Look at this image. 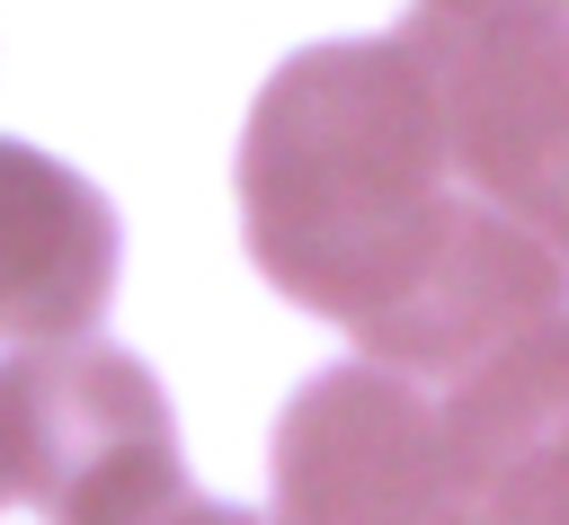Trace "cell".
<instances>
[{
    "mask_svg": "<svg viewBox=\"0 0 569 525\" xmlns=\"http://www.w3.org/2000/svg\"><path fill=\"white\" fill-rule=\"evenodd\" d=\"M0 507H18V489H9V392H0Z\"/></svg>",
    "mask_w": 569,
    "mask_h": 525,
    "instance_id": "8",
    "label": "cell"
},
{
    "mask_svg": "<svg viewBox=\"0 0 569 525\" xmlns=\"http://www.w3.org/2000/svg\"><path fill=\"white\" fill-rule=\"evenodd\" d=\"M151 525H267V516H249V507H222V498H196V489H178Z\"/></svg>",
    "mask_w": 569,
    "mask_h": 525,
    "instance_id": "7",
    "label": "cell"
},
{
    "mask_svg": "<svg viewBox=\"0 0 569 525\" xmlns=\"http://www.w3.org/2000/svg\"><path fill=\"white\" fill-rule=\"evenodd\" d=\"M267 525H462L436 392L391 365H329L276 418Z\"/></svg>",
    "mask_w": 569,
    "mask_h": 525,
    "instance_id": "4",
    "label": "cell"
},
{
    "mask_svg": "<svg viewBox=\"0 0 569 525\" xmlns=\"http://www.w3.org/2000/svg\"><path fill=\"white\" fill-rule=\"evenodd\" d=\"M400 36L436 80L453 178L569 258V9H409Z\"/></svg>",
    "mask_w": 569,
    "mask_h": 525,
    "instance_id": "2",
    "label": "cell"
},
{
    "mask_svg": "<svg viewBox=\"0 0 569 525\" xmlns=\"http://www.w3.org/2000/svg\"><path fill=\"white\" fill-rule=\"evenodd\" d=\"M560 9H569V0H560Z\"/></svg>",
    "mask_w": 569,
    "mask_h": 525,
    "instance_id": "9",
    "label": "cell"
},
{
    "mask_svg": "<svg viewBox=\"0 0 569 525\" xmlns=\"http://www.w3.org/2000/svg\"><path fill=\"white\" fill-rule=\"evenodd\" d=\"M462 525H569V409L453 454Z\"/></svg>",
    "mask_w": 569,
    "mask_h": 525,
    "instance_id": "6",
    "label": "cell"
},
{
    "mask_svg": "<svg viewBox=\"0 0 569 525\" xmlns=\"http://www.w3.org/2000/svg\"><path fill=\"white\" fill-rule=\"evenodd\" d=\"M240 231L284 303L427 392L569 303V258L453 178L436 80L400 27L276 62L240 133Z\"/></svg>",
    "mask_w": 569,
    "mask_h": 525,
    "instance_id": "1",
    "label": "cell"
},
{
    "mask_svg": "<svg viewBox=\"0 0 569 525\" xmlns=\"http://www.w3.org/2000/svg\"><path fill=\"white\" fill-rule=\"evenodd\" d=\"M107 294H116V205L80 169L0 133V338L9 347L89 338Z\"/></svg>",
    "mask_w": 569,
    "mask_h": 525,
    "instance_id": "5",
    "label": "cell"
},
{
    "mask_svg": "<svg viewBox=\"0 0 569 525\" xmlns=\"http://www.w3.org/2000/svg\"><path fill=\"white\" fill-rule=\"evenodd\" d=\"M9 392V489L44 525H151L178 489V427L160 383L98 338L27 347L0 365Z\"/></svg>",
    "mask_w": 569,
    "mask_h": 525,
    "instance_id": "3",
    "label": "cell"
}]
</instances>
